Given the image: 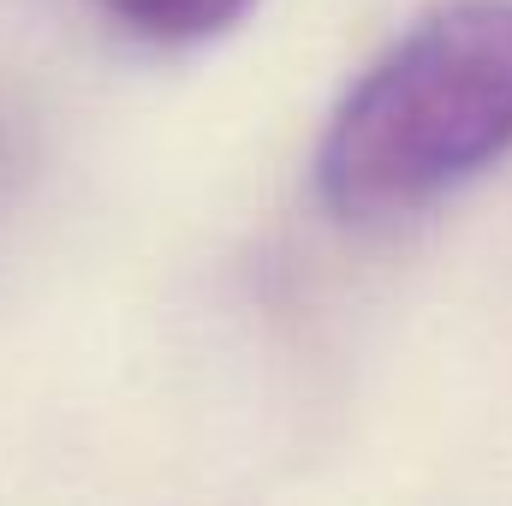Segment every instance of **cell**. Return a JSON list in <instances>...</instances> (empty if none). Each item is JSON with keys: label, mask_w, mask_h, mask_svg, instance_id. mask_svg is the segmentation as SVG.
I'll use <instances>...</instances> for the list:
<instances>
[{"label": "cell", "mask_w": 512, "mask_h": 506, "mask_svg": "<svg viewBox=\"0 0 512 506\" xmlns=\"http://www.w3.org/2000/svg\"><path fill=\"white\" fill-rule=\"evenodd\" d=\"M512 149V0H447L346 90L316 197L346 227L441 203Z\"/></svg>", "instance_id": "cell-1"}, {"label": "cell", "mask_w": 512, "mask_h": 506, "mask_svg": "<svg viewBox=\"0 0 512 506\" xmlns=\"http://www.w3.org/2000/svg\"><path fill=\"white\" fill-rule=\"evenodd\" d=\"M102 6L143 42L185 48V42H209V36L233 30L256 0H102Z\"/></svg>", "instance_id": "cell-2"}]
</instances>
